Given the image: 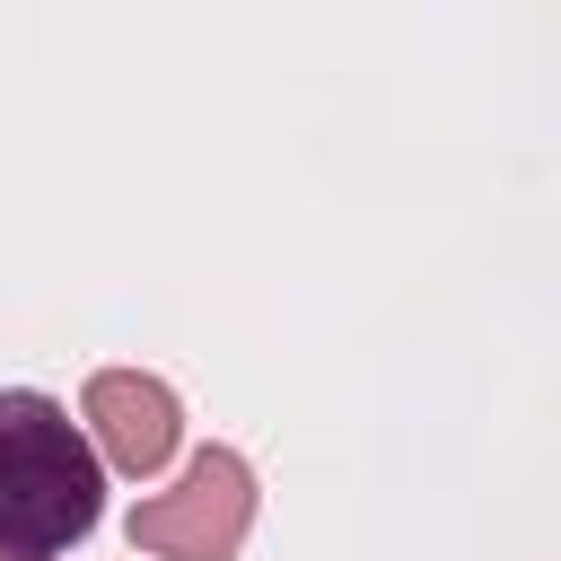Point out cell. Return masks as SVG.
I'll use <instances>...</instances> for the list:
<instances>
[{"label": "cell", "instance_id": "obj_2", "mask_svg": "<svg viewBox=\"0 0 561 561\" xmlns=\"http://www.w3.org/2000/svg\"><path fill=\"white\" fill-rule=\"evenodd\" d=\"M254 526V465L237 447H202L167 491L131 508V543L158 561H237Z\"/></svg>", "mask_w": 561, "mask_h": 561}, {"label": "cell", "instance_id": "obj_1", "mask_svg": "<svg viewBox=\"0 0 561 561\" xmlns=\"http://www.w3.org/2000/svg\"><path fill=\"white\" fill-rule=\"evenodd\" d=\"M96 517H105V465L88 430L53 394L9 386L0 394V561H61L70 543H88Z\"/></svg>", "mask_w": 561, "mask_h": 561}, {"label": "cell", "instance_id": "obj_3", "mask_svg": "<svg viewBox=\"0 0 561 561\" xmlns=\"http://www.w3.org/2000/svg\"><path fill=\"white\" fill-rule=\"evenodd\" d=\"M79 430H88L96 465H114V473L149 482V473H167V456H175V438H184V403H175V386H167V377L96 368V377H88V394H79Z\"/></svg>", "mask_w": 561, "mask_h": 561}]
</instances>
